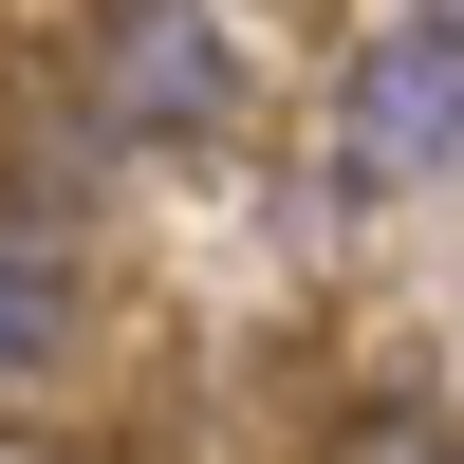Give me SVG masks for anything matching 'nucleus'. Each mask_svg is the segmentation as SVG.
I'll list each match as a JSON object with an SVG mask.
<instances>
[{
	"label": "nucleus",
	"instance_id": "f257e3e1",
	"mask_svg": "<svg viewBox=\"0 0 464 464\" xmlns=\"http://www.w3.org/2000/svg\"><path fill=\"white\" fill-rule=\"evenodd\" d=\"M464 168V19H391L353 56V186H446Z\"/></svg>",
	"mask_w": 464,
	"mask_h": 464
},
{
	"label": "nucleus",
	"instance_id": "f03ea898",
	"mask_svg": "<svg viewBox=\"0 0 464 464\" xmlns=\"http://www.w3.org/2000/svg\"><path fill=\"white\" fill-rule=\"evenodd\" d=\"M111 111L130 130H223L242 111V19L223 0H130L111 19Z\"/></svg>",
	"mask_w": 464,
	"mask_h": 464
},
{
	"label": "nucleus",
	"instance_id": "7ed1b4c3",
	"mask_svg": "<svg viewBox=\"0 0 464 464\" xmlns=\"http://www.w3.org/2000/svg\"><path fill=\"white\" fill-rule=\"evenodd\" d=\"M74 372V242L56 223H0V391Z\"/></svg>",
	"mask_w": 464,
	"mask_h": 464
},
{
	"label": "nucleus",
	"instance_id": "20e7f679",
	"mask_svg": "<svg viewBox=\"0 0 464 464\" xmlns=\"http://www.w3.org/2000/svg\"><path fill=\"white\" fill-rule=\"evenodd\" d=\"M334 464H446V409H428V391H391V409H353V446H334Z\"/></svg>",
	"mask_w": 464,
	"mask_h": 464
}]
</instances>
